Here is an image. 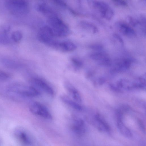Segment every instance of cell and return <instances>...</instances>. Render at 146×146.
Masks as SVG:
<instances>
[{
    "label": "cell",
    "instance_id": "20",
    "mask_svg": "<svg viewBox=\"0 0 146 146\" xmlns=\"http://www.w3.org/2000/svg\"><path fill=\"white\" fill-rule=\"evenodd\" d=\"M126 20L127 23L133 27H135L139 23L138 21L131 16H127Z\"/></svg>",
    "mask_w": 146,
    "mask_h": 146
},
{
    "label": "cell",
    "instance_id": "11",
    "mask_svg": "<svg viewBox=\"0 0 146 146\" xmlns=\"http://www.w3.org/2000/svg\"><path fill=\"white\" fill-rule=\"evenodd\" d=\"M118 27L119 31L125 36L132 37L136 35L134 30L129 25L125 23H119L118 24Z\"/></svg>",
    "mask_w": 146,
    "mask_h": 146
},
{
    "label": "cell",
    "instance_id": "10",
    "mask_svg": "<svg viewBox=\"0 0 146 146\" xmlns=\"http://www.w3.org/2000/svg\"><path fill=\"white\" fill-rule=\"evenodd\" d=\"M72 128L73 132L80 135H84L86 131L84 122L80 119H75Z\"/></svg>",
    "mask_w": 146,
    "mask_h": 146
},
{
    "label": "cell",
    "instance_id": "14",
    "mask_svg": "<svg viewBox=\"0 0 146 146\" xmlns=\"http://www.w3.org/2000/svg\"><path fill=\"white\" fill-rule=\"evenodd\" d=\"M95 118L97 123L96 127L98 129L106 132L110 131V128L109 125L101 116L98 115L96 116Z\"/></svg>",
    "mask_w": 146,
    "mask_h": 146
},
{
    "label": "cell",
    "instance_id": "27",
    "mask_svg": "<svg viewBox=\"0 0 146 146\" xmlns=\"http://www.w3.org/2000/svg\"><path fill=\"white\" fill-rule=\"evenodd\" d=\"M54 3L56 5L61 7H66V4L63 1L60 0L54 1Z\"/></svg>",
    "mask_w": 146,
    "mask_h": 146
},
{
    "label": "cell",
    "instance_id": "3",
    "mask_svg": "<svg viewBox=\"0 0 146 146\" xmlns=\"http://www.w3.org/2000/svg\"><path fill=\"white\" fill-rule=\"evenodd\" d=\"M90 5L94 9L97 11L103 18L109 20L114 14L112 9L106 3L103 1H90Z\"/></svg>",
    "mask_w": 146,
    "mask_h": 146
},
{
    "label": "cell",
    "instance_id": "22",
    "mask_svg": "<svg viewBox=\"0 0 146 146\" xmlns=\"http://www.w3.org/2000/svg\"><path fill=\"white\" fill-rule=\"evenodd\" d=\"M112 2L114 4L118 6L126 7L128 5L127 2L124 1L113 0Z\"/></svg>",
    "mask_w": 146,
    "mask_h": 146
},
{
    "label": "cell",
    "instance_id": "24",
    "mask_svg": "<svg viewBox=\"0 0 146 146\" xmlns=\"http://www.w3.org/2000/svg\"><path fill=\"white\" fill-rule=\"evenodd\" d=\"M90 47L93 50H102L103 47L102 45L100 44H94L91 45Z\"/></svg>",
    "mask_w": 146,
    "mask_h": 146
},
{
    "label": "cell",
    "instance_id": "16",
    "mask_svg": "<svg viewBox=\"0 0 146 146\" xmlns=\"http://www.w3.org/2000/svg\"><path fill=\"white\" fill-rule=\"evenodd\" d=\"M37 8L40 13L48 16V17L54 15L50 8L46 4L41 3L38 5Z\"/></svg>",
    "mask_w": 146,
    "mask_h": 146
},
{
    "label": "cell",
    "instance_id": "7",
    "mask_svg": "<svg viewBox=\"0 0 146 146\" xmlns=\"http://www.w3.org/2000/svg\"><path fill=\"white\" fill-rule=\"evenodd\" d=\"M32 82L34 85L47 94L50 96L54 94V91L52 87L42 79L35 77L32 79Z\"/></svg>",
    "mask_w": 146,
    "mask_h": 146
},
{
    "label": "cell",
    "instance_id": "15",
    "mask_svg": "<svg viewBox=\"0 0 146 146\" xmlns=\"http://www.w3.org/2000/svg\"><path fill=\"white\" fill-rule=\"evenodd\" d=\"M117 125L119 132L124 136L129 138L132 137V134L131 132L123 123L121 119H118Z\"/></svg>",
    "mask_w": 146,
    "mask_h": 146
},
{
    "label": "cell",
    "instance_id": "4",
    "mask_svg": "<svg viewBox=\"0 0 146 146\" xmlns=\"http://www.w3.org/2000/svg\"><path fill=\"white\" fill-rule=\"evenodd\" d=\"M29 110L34 115L48 119H52V115L48 109L39 103H33L30 105Z\"/></svg>",
    "mask_w": 146,
    "mask_h": 146
},
{
    "label": "cell",
    "instance_id": "13",
    "mask_svg": "<svg viewBox=\"0 0 146 146\" xmlns=\"http://www.w3.org/2000/svg\"><path fill=\"white\" fill-rule=\"evenodd\" d=\"M131 61L128 58H124L117 62L115 67L112 69L113 72H119L128 69L130 66Z\"/></svg>",
    "mask_w": 146,
    "mask_h": 146
},
{
    "label": "cell",
    "instance_id": "17",
    "mask_svg": "<svg viewBox=\"0 0 146 146\" xmlns=\"http://www.w3.org/2000/svg\"><path fill=\"white\" fill-rule=\"evenodd\" d=\"M118 87L125 90H130L135 88V83L125 79H121L118 81L117 83Z\"/></svg>",
    "mask_w": 146,
    "mask_h": 146
},
{
    "label": "cell",
    "instance_id": "1",
    "mask_svg": "<svg viewBox=\"0 0 146 146\" xmlns=\"http://www.w3.org/2000/svg\"><path fill=\"white\" fill-rule=\"evenodd\" d=\"M49 26L54 36L64 37L69 34V29L67 25L60 18L54 15L48 17Z\"/></svg>",
    "mask_w": 146,
    "mask_h": 146
},
{
    "label": "cell",
    "instance_id": "18",
    "mask_svg": "<svg viewBox=\"0 0 146 146\" xmlns=\"http://www.w3.org/2000/svg\"><path fill=\"white\" fill-rule=\"evenodd\" d=\"M82 26L93 34L98 32V29L94 24L87 22L83 21L81 23Z\"/></svg>",
    "mask_w": 146,
    "mask_h": 146
},
{
    "label": "cell",
    "instance_id": "8",
    "mask_svg": "<svg viewBox=\"0 0 146 146\" xmlns=\"http://www.w3.org/2000/svg\"><path fill=\"white\" fill-rule=\"evenodd\" d=\"M92 59L98 61L99 64L105 66L111 65V60L108 55L106 53L102 52H95L90 55Z\"/></svg>",
    "mask_w": 146,
    "mask_h": 146
},
{
    "label": "cell",
    "instance_id": "6",
    "mask_svg": "<svg viewBox=\"0 0 146 146\" xmlns=\"http://www.w3.org/2000/svg\"><path fill=\"white\" fill-rule=\"evenodd\" d=\"M48 45L56 49L63 52H70L75 50L76 45L73 43L69 41L58 42L53 41Z\"/></svg>",
    "mask_w": 146,
    "mask_h": 146
},
{
    "label": "cell",
    "instance_id": "9",
    "mask_svg": "<svg viewBox=\"0 0 146 146\" xmlns=\"http://www.w3.org/2000/svg\"><path fill=\"white\" fill-rule=\"evenodd\" d=\"M64 87L71 98L78 103L82 102L81 95L77 89L69 82L64 83Z\"/></svg>",
    "mask_w": 146,
    "mask_h": 146
},
{
    "label": "cell",
    "instance_id": "5",
    "mask_svg": "<svg viewBox=\"0 0 146 146\" xmlns=\"http://www.w3.org/2000/svg\"><path fill=\"white\" fill-rule=\"evenodd\" d=\"M54 36L52 29L48 26H44L41 28L37 34L38 39L42 42L48 45L53 40Z\"/></svg>",
    "mask_w": 146,
    "mask_h": 146
},
{
    "label": "cell",
    "instance_id": "26",
    "mask_svg": "<svg viewBox=\"0 0 146 146\" xmlns=\"http://www.w3.org/2000/svg\"><path fill=\"white\" fill-rule=\"evenodd\" d=\"M13 37L15 40L18 41L21 38L22 35L20 33L18 32H16L13 33Z\"/></svg>",
    "mask_w": 146,
    "mask_h": 146
},
{
    "label": "cell",
    "instance_id": "2",
    "mask_svg": "<svg viewBox=\"0 0 146 146\" xmlns=\"http://www.w3.org/2000/svg\"><path fill=\"white\" fill-rule=\"evenodd\" d=\"M9 90L22 96L28 97H36L40 94L35 87L25 85H13L10 86Z\"/></svg>",
    "mask_w": 146,
    "mask_h": 146
},
{
    "label": "cell",
    "instance_id": "21",
    "mask_svg": "<svg viewBox=\"0 0 146 146\" xmlns=\"http://www.w3.org/2000/svg\"><path fill=\"white\" fill-rule=\"evenodd\" d=\"M20 137L22 141L25 144H29L31 143V141L29 137L24 132L21 133Z\"/></svg>",
    "mask_w": 146,
    "mask_h": 146
},
{
    "label": "cell",
    "instance_id": "19",
    "mask_svg": "<svg viewBox=\"0 0 146 146\" xmlns=\"http://www.w3.org/2000/svg\"><path fill=\"white\" fill-rule=\"evenodd\" d=\"M71 61L75 70H78L82 66L83 63L82 61L77 58H72Z\"/></svg>",
    "mask_w": 146,
    "mask_h": 146
},
{
    "label": "cell",
    "instance_id": "23",
    "mask_svg": "<svg viewBox=\"0 0 146 146\" xmlns=\"http://www.w3.org/2000/svg\"><path fill=\"white\" fill-rule=\"evenodd\" d=\"M10 78L9 75L7 73L0 71V81H6Z\"/></svg>",
    "mask_w": 146,
    "mask_h": 146
},
{
    "label": "cell",
    "instance_id": "12",
    "mask_svg": "<svg viewBox=\"0 0 146 146\" xmlns=\"http://www.w3.org/2000/svg\"><path fill=\"white\" fill-rule=\"evenodd\" d=\"M60 99L62 102L72 108L78 111L82 110V108L78 103L74 101L71 98L64 95L60 96Z\"/></svg>",
    "mask_w": 146,
    "mask_h": 146
},
{
    "label": "cell",
    "instance_id": "25",
    "mask_svg": "<svg viewBox=\"0 0 146 146\" xmlns=\"http://www.w3.org/2000/svg\"><path fill=\"white\" fill-rule=\"evenodd\" d=\"M113 36L114 38L116 39L122 45H123V41L119 35L117 33H114L113 34Z\"/></svg>",
    "mask_w": 146,
    "mask_h": 146
}]
</instances>
